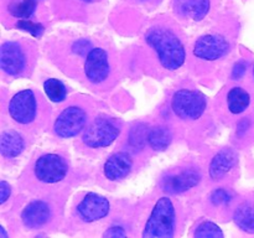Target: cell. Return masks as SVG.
Listing matches in <instances>:
<instances>
[{"instance_id": "obj_1", "label": "cell", "mask_w": 254, "mask_h": 238, "mask_svg": "<svg viewBox=\"0 0 254 238\" xmlns=\"http://www.w3.org/2000/svg\"><path fill=\"white\" fill-rule=\"evenodd\" d=\"M145 40L159 57L164 68L178 69L185 61V47L178 36L166 27H151L145 34Z\"/></svg>"}, {"instance_id": "obj_2", "label": "cell", "mask_w": 254, "mask_h": 238, "mask_svg": "<svg viewBox=\"0 0 254 238\" xmlns=\"http://www.w3.org/2000/svg\"><path fill=\"white\" fill-rule=\"evenodd\" d=\"M175 231V208L169 197H161L156 202L145 228L144 238L173 237Z\"/></svg>"}, {"instance_id": "obj_3", "label": "cell", "mask_w": 254, "mask_h": 238, "mask_svg": "<svg viewBox=\"0 0 254 238\" xmlns=\"http://www.w3.org/2000/svg\"><path fill=\"white\" fill-rule=\"evenodd\" d=\"M207 107V99L202 93L184 88L176 92L171 101V108L176 116L185 120H196Z\"/></svg>"}, {"instance_id": "obj_4", "label": "cell", "mask_w": 254, "mask_h": 238, "mask_svg": "<svg viewBox=\"0 0 254 238\" xmlns=\"http://www.w3.org/2000/svg\"><path fill=\"white\" fill-rule=\"evenodd\" d=\"M121 134V128L113 119L99 117L94 119L83 134V143L89 148L109 146Z\"/></svg>"}, {"instance_id": "obj_5", "label": "cell", "mask_w": 254, "mask_h": 238, "mask_svg": "<svg viewBox=\"0 0 254 238\" xmlns=\"http://www.w3.org/2000/svg\"><path fill=\"white\" fill-rule=\"evenodd\" d=\"M68 165L62 156L57 154H45L40 156L35 164V175L40 181L55 183L64 178Z\"/></svg>"}, {"instance_id": "obj_6", "label": "cell", "mask_w": 254, "mask_h": 238, "mask_svg": "<svg viewBox=\"0 0 254 238\" xmlns=\"http://www.w3.org/2000/svg\"><path fill=\"white\" fill-rule=\"evenodd\" d=\"M87 121L86 112L76 106L67 107L55 121V133L60 138H72L79 134Z\"/></svg>"}, {"instance_id": "obj_7", "label": "cell", "mask_w": 254, "mask_h": 238, "mask_svg": "<svg viewBox=\"0 0 254 238\" xmlns=\"http://www.w3.org/2000/svg\"><path fill=\"white\" fill-rule=\"evenodd\" d=\"M37 102L31 89H24L11 98L9 103V114L16 123L29 124L36 117Z\"/></svg>"}, {"instance_id": "obj_8", "label": "cell", "mask_w": 254, "mask_h": 238, "mask_svg": "<svg viewBox=\"0 0 254 238\" xmlns=\"http://www.w3.org/2000/svg\"><path fill=\"white\" fill-rule=\"evenodd\" d=\"M230 50L227 40L220 35H205L196 41L193 54L196 57L207 61H215L225 56Z\"/></svg>"}, {"instance_id": "obj_9", "label": "cell", "mask_w": 254, "mask_h": 238, "mask_svg": "<svg viewBox=\"0 0 254 238\" xmlns=\"http://www.w3.org/2000/svg\"><path fill=\"white\" fill-rule=\"evenodd\" d=\"M1 69L7 74L17 76L22 73L26 67V55L19 44L6 41L1 45V57H0Z\"/></svg>"}, {"instance_id": "obj_10", "label": "cell", "mask_w": 254, "mask_h": 238, "mask_svg": "<svg viewBox=\"0 0 254 238\" xmlns=\"http://www.w3.org/2000/svg\"><path fill=\"white\" fill-rule=\"evenodd\" d=\"M84 73L92 83H101L109 74L108 55L103 49H92L88 52L84 63Z\"/></svg>"}, {"instance_id": "obj_11", "label": "cell", "mask_w": 254, "mask_h": 238, "mask_svg": "<svg viewBox=\"0 0 254 238\" xmlns=\"http://www.w3.org/2000/svg\"><path fill=\"white\" fill-rule=\"evenodd\" d=\"M201 181V173L195 168L185 169L174 175L166 176L161 181L164 191L169 193H181L195 187Z\"/></svg>"}, {"instance_id": "obj_12", "label": "cell", "mask_w": 254, "mask_h": 238, "mask_svg": "<svg viewBox=\"0 0 254 238\" xmlns=\"http://www.w3.org/2000/svg\"><path fill=\"white\" fill-rule=\"evenodd\" d=\"M109 208L111 205L106 197L91 192L81 201L77 207V212L83 221L93 222L106 217L109 212Z\"/></svg>"}, {"instance_id": "obj_13", "label": "cell", "mask_w": 254, "mask_h": 238, "mask_svg": "<svg viewBox=\"0 0 254 238\" xmlns=\"http://www.w3.org/2000/svg\"><path fill=\"white\" fill-rule=\"evenodd\" d=\"M131 165L133 160L128 153H116L104 164V175L112 181L121 180L130 173Z\"/></svg>"}, {"instance_id": "obj_14", "label": "cell", "mask_w": 254, "mask_h": 238, "mask_svg": "<svg viewBox=\"0 0 254 238\" xmlns=\"http://www.w3.org/2000/svg\"><path fill=\"white\" fill-rule=\"evenodd\" d=\"M51 211L49 205L44 201H32L22 211V222L29 228H39L50 220Z\"/></svg>"}, {"instance_id": "obj_15", "label": "cell", "mask_w": 254, "mask_h": 238, "mask_svg": "<svg viewBox=\"0 0 254 238\" xmlns=\"http://www.w3.org/2000/svg\"><path fill=\"white\" fill-rule=\"evenodd\" d=\"M237 163V155L231 148H225L213 156L210 164V176L212 180H221L227 175Z\"/></svg>"}, {"instance_id": "obj_16", "label": "cell", "mask_w": 254, "mask_h": 238, "mask_svg": "<svg viewBox=\"0 0 254 238\" xmlns=\"http://www.w3.org/2000/svg\"><path fill=\"white\" fill-rule=\"evenodd\" d=\"M175 10L183 16L200 21L210 10V0H176Z\"/></svg>"}, {"instance_id": "obj_17", "label": "cell", "mask_w": 254, "mask_h": 238, "mask_svg": "<svg viewBox=\"0 0 254 238\" xmlns=\"http://www.w3.org/2000/svg\"><path fill=\"white\" fill-rule=\"evenodd\" d=\"M24 138L15 130H4L0 136V151L6 159L20 155L24 150Z\"/></svg>"}, {"instance_id": "obj_18", "label": "cell", "mask_w": 254, "mask_h": 238, "mask_svg": "<svg viewBox=\"0 0 254 238\" xmlns=\"http://www.w3.org/2000/svg\"><path fill=\"white\" fill-rule=\"evenodd\" d=\"M233 220L238 228L247 233H254V203L248 201L241 203L236 208Z\"/></svg>"}, {"instance_id": "obj_19", "label": "cell", "mask_w": 254, "mask_h": 238, "mask_svg": "<svg viewBox=\"0 0 254 238\" xmlns=\"http://www.w3.org/2000/svg\"><path fill=\"white\" fill-rule=\"evenodd\" d=\"M228 109L231 113L240 114L248 108L251 103V96L246 89L241 87H233L227 96Z\"/></svg>"}, {"instance_id": "obj_20", "label": "cell", "mask_w": 254, "mask_h": 238, "mask_svg": "<svg viewBox=\"0 0 254 238\" xmlns=\"http://www.w3.org/2000/svg\"><path fill=\"white\" fill-rule=\"evenodd\" d=\"M148 143L151 149L156 151L165 150L171 143V133L166 126L156 125L149 129Z\"/></svg>"}, {"instance_id": "obj_21", "label": "cell", "mask_w": 254, "mask_h": 238, "mask_svg": "<svg viewBox=\"0 0 254 238\" xmlns=\"http://www.w3.org/2000/svg\"><path fill=\"white\" fill-rule=\"evenodd\" d=\"M37 0H16L9 5V11L17 19H29L35 12Z\"/></svg>"}, {"instance_id": "obj_22", "label": "cell", "mask_w": 254, "mask_h": 238, "mask_svg": "<svg viewBox=\"0 0 254 238\" xmlns=\"http://www.w3.org/2000/svg\"><path fill=\"white\" fill-rule=\"evenodd\" d=\"M148 125L144 123H139L131 128L129 133V145L135 151L141 150L145 146V143L148 141Z\"/></svg>"}, {"instance_id": "obj_23", "label": "cell", "mask_w": 254, "mask_h": 238, "mask_svg": "<svg viewBox=\"0 0 254 238\" xmlns=\"http://www.w3.org/2000/svg\"><path fill=\"white\" fill-rule=\"evenodd\" d=\"M44 89L46 92L47 97L52 102H62L64 101L67 96V89L64 84L60 79L56 78L46 79L44 83Z\"/></svg>"}, {"instance_id": "obj_24", "label": "cell", "mask_w": 254, "mask_h": 238, "mask_svg": "<svg viewBox=\"0 0 254 238\" xmlns=\"http://www.w3.org/2000/svg\"><path fill=\"white\" fill-rule=\"evenodd\" d=\"M195 237H218L223 238V232L213 222H202L195 232Z\"/></svg>"}, {"instance_id": "obj_25", "label": "cell", "mask_w": 254, "mask_h": 238, "mask_svg": "<svg viewBox=\"0 0 254 238\" xmlns=\"http://www.w3.org/2000/svg\"><path fill=\"white\" fill-rule=\"evenodd\" d=\"M15 26L20 30H24V31L30 32L34 36H41V34L44 32V26L39 22H34L31 20L26 19H20L17 20L16 25Z\"/></svg>"}, {"instance_id": "obj_26", "label": "cell", "mask_w": 254, "mask_h": 238, "mask_svg": "<svg viewBox=\"0 0 254 238\" xmlns=\"http://www.w3.org/2000/svg\"><path fill=\"white\" fill-rule=\"evenodd\" d=\"M231 198H232V195H231L230 191L225 190V188H217L211 193V202L215 206L226 205V203L230 202Z\"/></svg>"}, {"instance_id": "obj_27", "label": "cell", "mask_w": 254, "mask_h": 238, "mask_svg": "<svg viewBox=\"0 0 254 238\" xmlns=\"http://www.w3.org/2000/svg\"><path fill=\"white\" fill-rule=\"evenodd\" d=\"M248 63L245 61V60H241L233 66L232 69V78L233 79H241L243 76H245L246 71H247Z\"/></svg>"}, {"instance_id": "obj_28", "label": "cell", "mask_w": 254, "mask_h": 238, "mask_svg": "<svg viewBox=\"0 0 254 238\" xmlns=\"http://www.w3.org/2000/svg\"><path fill=\"white\" fill-rule=\"evenodd\" d=\"M103 236L104 237H126L127 233L124 231V228L119 227V226H113Z\"/></svg>"}, {"instance_id": "obj_29", "label": "cell", "mask_w": 254, "mask_h": 238, "mask_svg": "<svg viewBox=\"0 0 254 238\" xmlns=\"http://www.w3.org/2000/svg\"><path fill=\"white\" fill-rule=\"evenodd\" d=\"M0 190H1V203H4L5 201L10 197L11 187H10V185L6 182V181L2 180L1 182H0Z\"/></svg>"}, {"instance_id": "obj_30", "label": "cell", "mask_w": 254, "mask_h": 238, "mask_svg": "<svg viewBox=\"0 0 254 238\" xmlns=\"http://www.w3.org/2000/svg\"><path fill=\"white\" fill-rule=\"evenodd\" d=\"M0 231H1V238H6L7 235H6V233H5L4 227H0Z\"/></svg>"}, {"instance_id": "obj_31", "label": "cell", "mask_w": 254, "mask_h": 238, "mask_svg": "<svg viewBox=\"0 0 254 238\" xmlns=\"http://www.w3.org/2000/svg\"><path fill=\"white\" fill-rule=\"evenodd\" d=\"M83 1H91V0H83Z\"/></svg>"}, {"instance_id": "obj_32", "label": "cell", "mask_w": 254, "mask_h": 238, "mask_svg": "<svg viewBox=\"0 0 254 238\" xmlns=\"http://www.w3.org/2000/svg\"><path fill=\"white\" fill-rule=\"evenodd\" d=\"M253 77H254V67H253Z\"/></svg>"}]
</instances>
